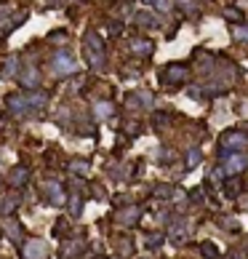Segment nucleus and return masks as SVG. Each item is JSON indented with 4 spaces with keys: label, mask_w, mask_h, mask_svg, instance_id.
<instances>
[{
    "label": "nucleus",
    "mask_w": 248,
    "mask_h": 259,
    "mask_svg": "<svg viewBox=\"0 0 248 259\" xmlns=\"http://www.w3.org/2000/svg\"><path fill=\"white\" fill-rule=\"evenodd\" d=\"M86 54H88V61H91L94 67H101V64H104V46H101L99 35H88V40H86Z\"/></svg>",
    "instance_id": "nucleus-1"
},
{
    "label": "nucleus",
    "mask_w": 248,
    "mask_h": 259,
    "mask_svg": "<svg viewBox=\"0 0 248 259\" xmlns=\"http://www.w3.org/2000/svg\"><path fill=\"white\" fill-rule=\"evenodd\" d=\"M24 257L27 259H46L48 257V246L43 243V240H27V246H24Z\"/></svg>",
    "instance_id": "nucleus-2"
},
{
    "label": "nucleus",
    "mask_w": 248,
    "mask_h": 259,
    "mask_svg": "<svg viewBox=\"0 0 248 259\" xmlns=\"http://www.w3.org/2000/svg\"><path fill=\"white\" fill-rule=\"evenodd\" d=\"M222 144H224V150H240L246 144V137L238 134V131H227L222 137Z\"/></svg>",
    "instance_id": "nucleus-3"
},
{
    "label": "nucleus",
    "mask_w": 248,
    "mask_h": 259,
    "mask_svg": "<svg viewBox=\"0 0 248 259\" xmlns=\"http://www.w3.org/2000/svg\"><path fill=\"white\" fill-rule=\"evenodd\" d=\"M54 70L61 72V75L72 72V70H75V61H72V56H70V54H59V56H56V61H54Z\"/></svg>",
    "instance_id": "nucleus-4"
},
{
    "label": "nucleus",
    "mask_w": 248,
    "mask_h": 259,
    "mask_svg": "<svg viewBox=\"0 0 248 259\" xmlns=\"http://www.w3.org/2000/svg\"><path fill=\"white\" fill-rule=\"evenodd\" d=\"M246 166H248V158H243V155H229V158H227V171H229V174L243 171Z\"/></svg>",
    "instance_id": "nucleus-5"
},
{
    "label": "nucleus",
    "mask_w": 248,
    "mask_h": 259,
    "mask_svg": "<svg viewBox=\"0 0 248 259\" xmlns=\"http://www.w3.org/2000/svg\"><path fill=\"white\" fill-rule=\"evenodd\" d=\"M184 75H187V70H184V67H176V64H171L166 72H163V78H166L168 83H176V80H182Z\"/></svg>",
    "instance_id": "nucleus-6"
},
{
    "label": "nucleus",
    "mask_w": 248,
    "mask_h": 259,
    "mask_svg": "<svg viewBox=\"0 0 248 259\" xmlns=\"http://www.w3.org/2000/svg\"><path fill=\"white\" fill-rule=\"evenodd\" d=\"M21 182H27V168L24 166H19V168H14V171H11V184H14V187H19Z\"/></svg>",
    "instance_id": "nucleus-7"
},
{
    "label": "nucleus",
    "mask_w": 248,
    "mask_h": 259,
    "mask_svg": "<svg viewBox=\"0 0 248 259\" xmlns=\"http://www.w3.org/2000/svg\"><path fill=\"white\" fill-rule=\"evenodd\" d=\"M48 195H51V200H54V203H61V200H64V195H61L59 184H48Z\"/></svg>",
    "instance_id": "nucleus-8"
},
{
    "label": "nucleus",
    "mask_w": 248,
    "mask_h": 259,
    "mask_svg": "<svg viewBox=\"0 0 248 259\" xmlns=\"http://www.w3.org/2000/svg\"><path fill=\"white\" fill-rule=\"evenodd\" d=\"M200 249H203V257H208V259H213V257L219 254V251H216V246H213V243H208V240L200 246Z\"/></svg>",
    "instance_id": "nucleus-9"
},
{
    "label": "nucleus",
    "mask_w": 248,
    "mask_h": 259,
    "mask_svg": "<svg viewBox=\"0 0 248 259\" xmlns=\"http://www.w3.org/2000/svg\"><path fill=\"white\" fill-rule=\"evenodd\" d=\"M198 160H200V153H198V150L192 147V150H190V155H187V166L192 168V166H195V163H198Z\"/></svg>",
    "instance_id": "nucleus-10"
},
{
    "label": "nucleus",
    "mask_w": 248,
    "mask_h": 259,
    "mask_svg": "<svg viewBox=\"0 0 248 259\" xmlns=\"http://www.w3.org/2000/svg\"><path fill=\"white\" fill-rule=\"evenodd\" d=\"M72 171H77V174H83V177H86V174H88V163H83V160L72 163Z\"/></svg>",
    "instance_id": "nucleus-11"
},
{
    "label": "nucleus",
    "mask_w": 248,
    "mask_h": 259,
    "mask_svg": "<svg viewBox=\"0 0 248 259\" xmlns=\"http://www.w3.org/2000/svg\"><path fill=\"white\" fill-rule=\"evenodd\" d=\"M5 227H8V235H11V238H14V240L19 238V230H21V227H19V224H16V222H8V224H5Z\"/></svg>",
    "instance_id": "nucleus-12"
},
{
    "label": "nucleus",
    "mask_w": 248,
    "mask_h": 259,
    "mask_svg": "<svg viewBox=\"0 0 248 259\" xmlns=\"http://www.w3.org/2000/svg\"><path fill=\"white\" fill-rule=\"evenodd\" d=\"M96 112H99L101 118H107V115L112 112V107H110V104H99V107H96Z\"/></svg>",
    "instance_id": "nucleus-13"
},
{
    "label": "nucleus",
    "mask_w": 248,
    "mask_h": 259,
    "mask_svg": "<svg viewBox=\"0 0 248 259\" xmlns=\"http://www.w3.org/2000/svg\"><path fill=\"white\" fill-rule=\"evenodd\" d=\"M139 217V211H128V214H120V219L123 222H134V219Z\"/></svg>",
    "instance_id": "nucleus-14"
},
{
    "label": "nucleus",
    "mask_w": 248,
    "mask_h": 259,
    "mask_svg": "<svg viewBox=\"0 0 248 259\" xmlns=\"http://www.w3.org/2000/svg\"><path fill=\"white\" fill-rule=\"evenodd\" d=\"M134 51H136V54H150V46H147V43H136Z\"/></svg>",
    "instance_id": "nucleus-15"
},
{
    "label": "nucleus",
    "mask_w": 248,
    "mask_h": 259,
    "mask_svg": "<svg viewBox=\"0 0 248 259\" xmlns=\"http://www.w3.org/2000/svg\"><path fill=\"white\" fill-rule=\"evenodd\" d=\"M235 35H238L240 40H248V27H240V30H235Z\"/></svg>",
    "instance_id": "nucleus-16"
},
{
    "label": "nucleus",
    "mask_w": 248,
    "mask_h": 259,
    "mask_svg": "<svg viewBox=\"0 0 248 259\" xmlns=\"http://www.w3.org/2000/svg\"><path fill=\"white\" fill-rule=\"evenodd\" d=\"M157 5H160V8H168V5H171V0H157Z\"/></svg>",
    "instance_id": "nucleus-17"
},
{
    "label": "nucleus",
    "mask_w": 248,
    "mask_h": 259,
    "mask_svg": "<svg viewBox=\"0 0 248 259\" xmlns=\"http://www.w3.org/2000/svg\"><path fill=\"white\" fill-rule=\"evenodd\" d=\"M229 259H243V257H240V254H232V257H229Z\"/></svg>",
    "instance_id": "nucleus-18"
}]
</instances>
